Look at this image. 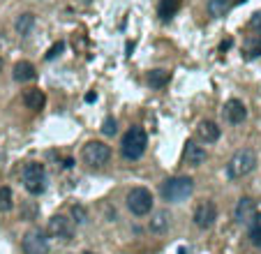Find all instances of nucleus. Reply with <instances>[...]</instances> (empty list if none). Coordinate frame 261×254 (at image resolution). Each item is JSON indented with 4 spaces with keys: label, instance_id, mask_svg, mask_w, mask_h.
Here are the masks:
<instances>
[{
    "label": "nucleus",
    "instance_id": "nucleus-1",
    "mask_svg": "<svg viewBox=\"0 0 261 254\" xmlns=\"http://www.w3.org/2000/svg\"><path fill=\"white\" fill-rule=\"evenodd\" d=\"M254 169H257V153L252 148H240L227 162V178L240 180V178H245V176H250Z\"/></svg>",
    "mask_w": 261,
    "mask_h": 254
},
{
    "label": "nucleus",
    "instance_id": "nucleus-2",
    "mask_svg": "<svg viewBox=\"0 0 261 254\" xmlns=\"http://www.w3.org/2000/svg\"><path fill=\"white\" fill-rule=\"evenodd\" d=\"M162 199L169 203H183L187 201L194 192V180L190 176H176L162 183Z\"/></svg>",
    "mask_w": 261,
    "mask_h": 254
},
{
    "label": "nucleus",
    "instance_id": "nucleus-3",
    "mask_svg": "<svg viewBox=\"0 0 261 254\" xmlns=\"http://www.w3.org/2000/svg\"><path fill=\"white\" fill-rule=\"evenodd\" d=\"M146 146H148V134L144 127H130L123 136V143H120V153H123L125 159H139V157H144L146 153Z\"/></svg>",
    "mask_w": 261,
    "mask_h": 254
},
{
    "label": "nucleus",
    "instance_id": "nucleus-4",
    "mask_svg": "<svg viewBox=\"0 0 261 254\" xmlns=\"http://www.w3.org/2000/svg\"><path fill=\"white\" fill-rule=\"evenodd\" d=\"M23 187L30 192V194H42L46 190V171H44V164L39 162H30V164L23 166Z\"/></svg>",
    "mask_w": 261,
    "mask_h": 254
},
{
    "label": "nucleus",
    "instance_id": "nucleus-5",
    "mask_svg": "<svg viewBox=\"0 0 261 254\" xmlns=\"http://www.w3.org/2000/svg\"><path fill=\"white\" fill-rule=\"evenodd\" d=\"M127 208L132 215L144 217L153 210V194L148 187H132L127 192Z\"/></svg>",
    "mask_w": 261,
    "mask_h": 254
},
{
    "label": "nucleus",
    "instance_id": "nucleus-6",
    "mask_svg": "<svg viewBox=\"0 0 261 254\" xmlns=\"http://www.w3.org/2000/svg\"><path fill=\"white\" fill-rule=\"evenodd\" d=\"M23 254H49V233L39 226H32L21 238Z\"/></svg>",
    "mask_w": 261,
    "mask_h": 254
},
{
    "label": "nucleus",
    "instance_id": "nucleus-7",
    "mask_svg": "<svg viewBox=\"0 0 261 254\" xmlns=\"http://www.w3.org/2000/svg\"><path fill=\"white\" fill-rule=\"evenodd\" d=\"M81 157H84V162L88 166L100 169L111 159V148L104 141H88L84 146V150H81Z\"/></svg>",
    "mask_w": 261,
    "mask_h": 254
},
{
    "label": "nucleus",
    "instance_id": "nucleus-8",
    "mask_svg": "<svg viewBox=\"0 0 261 254\" xmlns=\"http://www.w3.org/2000/svg\"><path fill=\"white\" fill-rule=\"evenodd\" d=\"M74 229H77V224L65 215H54L49 220V224H46V233H49L51 238L65 240V243L74 238Z\"/></svg>",
    "mask_w": 261,
    "mask_h": 254
},
{
    "label": "nucleus",
    "instance_id": "nucleus-9",
    "mask_svg": "<svg viewBox=\"0 0 261 254\" xmlns=\"http://www.w3.org/2000/svg\"><path fill=\"white\" fill-rule=\"evenodd\" d=\"M217 220V206L210 199H203V201L197 203V208L192 213V222L197 229H210Z\"/></svg>",
    "mask_w": 261,
    "mask_h": 254
},
{
    "label": "nucleus",
    "instance_id": "nucleus-10",
    "mask_svg": "<svg viewBox=\"0 0 261 254\" xmlns=\"http://www.w3.org/2000/svg\"><path fill=\"white\" fill-rule=\"evenodd\" d=\"M254 217H257V201L250 196H240L236 208H233V220L238 224H250Z\"/></svg>",
    "mask_w": 261,
    "mask_h": 254
},
{
    "label": "nucleus",
    "instance_id": "nucleus-11",
    "mask_svg": "<svg viewBox=\"0 0 261 254\" xmlns=\"http://www.w3.org/2000/svg\"><path fill=\"white\" fill-rule=\"evenodd\" d=\"M222 116L229 125H240V123L247 118V106L243 104L240 99H229L222 109Z\"/></svg>",
    "mask_w": 261,
    "mask_h": 254
},
{
    "label": "nucleus",
    "instance_id": "nucleus-12",
    "mask_svg": "<svg viewBox=\"0 0 261 254\" xmlns=\"http://www.w3.org/2000/svg\"><path fill=\"white\" fill-rule=\"evenodd\" d=\"M183 157H185V162H187L190 166L199 169V166L208 159V153H206V148L199 146L197 141H187V143H185V150H183Z\"/></svg>",
    "mask_w": 261,
    "mask_h": 254
},
{
    "label": "nucleus",
    "instance_id": "nucleus-13",
    "mask_svg": "<svg viewBox=\"0 0 261 254\" xmlns=\"http://www.w3.org/2000/svg\"><path fill=\"white\" fill-rule=\"evenodd\" d=\"M197 134H199L201 141L215 143L217 139H220V134H222V129H220L217 123H213V120H201L199 127H197Z\"/></svg>",
    "mask_w": 261,
    "mask_h": 254
},
{
    "label": "nucleus",
    "instance_id": "nucleus-14",
    "mask_svg": "<svg viewBox=\"0 0 261 254\" xmlns=\"http://www.w3.org/2000/svg\"><path fill=\"white\" fill-rule=\"evenodd\" d=\"M171 226V213L169 210H157L150 215V222H148V229L153 233H164Z\"/></svg>",
    "mask_w": 261,
    "mask_h": 254
},
{
    "label": "nucleus",
    "instance_id": "nucleus-15",
    "mask_svg": "<svg viewBox=\"0 0 261 254\" xmlns=\"http://www.w3.org/2000/svg\"><path fill=\"white\" fill-rule=\"evenodd\" d=\"M44 102H46V97L39 88H28L23 93V104H26V109H30V111H39L44 106Z\"/></svg>",
    "mask_w": 261,
    "mask_h": 254
},
{
    "label": "nucleus",
    "instance_id": "nucleus-16",
    "mask_svg": "<svg viewBox=\"0 0 261 254\" xmlns=\"http://www.w3.org/2000/svg\"><path fill=\"white\" fill-rule=\"evenodd\" d=\"M35 76H37L35 65H32V63H28V60H21V63H16V65H14V81L28 83V81H32Z\"/></svg>",
    "mask_w": 261,
    "mask_h": 254
},
{
    "label": "nucleus",
    "instance_id": "nucleus-17",
    "mask_svg": "<svg viewBox=\"0 0 261 254\" xmlns=\"http://www.w3.org/2000/svg\"><path fill=\"white\" fill-rule=\"evenodd\" d=\"M14 28H16V32H19L21 37H28V35L32 32V28H35V14H30V12H26V14L16 16Z\"/></svg>",
    "mask_w": 261,
    "mask_h": 254
},
{
    "label": "nucleus",
    "instance_id": "nucleus-18",
    "mask_svg": "<svg viewBox=\"0 0 261 254\" xmlns=\"http://www.w3.org/2000/svg\"><path fill=\"white\" fill-rule=\"evenodd\" d=\"M231 5H233V0H208L206 9L213 19H222V16L231 9Z\"/></svg>",
    "mask_w": 261,
    "mask_h": 254
},
{
    "label": "nucleus",
    "instance_id": "nucleus-19",
    "mask_svg": "<svg viewBox=\"0 0 261 254\" xmlns=\"http://www.w3.org/2000/svg\"><path fill=\"white\" fill-rule=\"evenodd\" d=\"M243 56L245 60H254L261 56V35H252V37L245 39V44H243Z\"/></svg>",
    "mask_w": 261,
    "mask_h": 254
},
{
    "label": "nucleus",
    "instance_id": "nucleus-20",
    "mask_svg": "<svg viewBox=\"0 0 261 254\" xmlns=\"http://www.w3.org/2000/svg\"><path fill=\"white\" fill-rule=\"evenodd\" d=\"M178 9H180V0H160V5H157V14H160L162 21H169Z\"/></svg>",
    "mask_w": 261,
    "mask_h": 254
},
{
    "label": "nucleus",
    "instance_id": "nucleus-21",
    "mask_svg": "<svg viewBox=\"0 0 261 254\" xmlns=\"http://www.w3.org/2000/svg\"><path fill=\"white\" fill-rule=\"evenodd\" d=\"M169 83V72H164V69H150L148 72V86L155 90L164 88Z\"/></svg>",
    "mask_w": 261,
    "mask_h": 254
},
{
    "label": "nucleus",
    "instance_id": "nucleus-22",
    "mask_svg": "<svg viewBox=\"0 0 261 254\" xmlns=\"http://www.w3.org/2000/svg\"><path fill=\"white\" fill-rule=\"evenodd\" d=\"M69 213H72V222H74V224H88V220H90L86 206H81V203H74V206L69 208Z\"/></svg>",
    "mask_w": 261,
    "mask_h": 254
},
{
    "label": "nucleus",
    "instance_id": "nucleus-23",
    "mask_svg": "<svg viewBox=\"0 0 261 254\" xmlns=\"http://www.w3.org/2000/svg\"><path fill=\"white\" fill-rule=\"evenodd\" d=\"M250 243L254 247H261V215L257 213L252 222H250Z\"/></svg>",
    "mask_w": 261,
    "mask_h": 254
},
{
    "label": "nucleus",
    "instance_id": "nucleus-24",
    "mask_svg": "<svg viewBox=\"0 0 261 254\" xmlns=\"http://www.w3.org/2000/svg\"><path fill=\"white\" fill-rule=\"evenodd\" d=\"M14 206V196H12V190L9 187H0V213H7Z\"/></svg>",
    "mask_w": 261,
    "mask_h": 254
},
{
    "label": "nucleus",
    "instance_id": "nucleus-25",
    "mask_svg": "<svg viewBox=\"0 0 261 254\" xmlns=\"http://www.w3.org/2000/svg\"><path fill=\"white\" fill-rule=\"evenodd\" d=\"M116 132H118V123H116L114 116L104 118V123H102V134H104V136H114Z\"/></svg>",
    "mask_w": 261,
    "mask_h": 254
},
{
    "label": "nucleus",
    "instance_id": "nucleus-26",
    "mask_svg": "<svg viewBox=\"0 0 261 254\" xmlns=\"http://www.w3.org/2000/svg\"><path fill=\"white\" fill-rule=\"evenodd\" d=\"M39 210L37 206H32V203H26L21 208V220H35V215H37Z\"/></svg>",
    "mask_w": 261,
    "mask_h": 254
},
{
    "label": "nucleus",
    "instance_id": "nucleus-27",
    "mask_svg": "<svg viewBox=\"0 0 261 254\" xmlns=\"http://www.w3.org/2000/svg\"><path fill=\"white\" fill-rule=\"evenodd\" d=\"M62 49H65V42H56V44L51 46L49 51H46L44 58H46V60H54L56 56H60V53H62Z\"/></svg>",
    "mask_w": 261,
    "mask_h": 254
},
{
    "label": "nucleus",
    "instance_id": "nucleus-28",
    "mask_svg": "<svg viewBox=\"0 0 261 254\" xmlns=\"http://www.w3.org/2000/svg\"><path fill=\"white\" fill-rule=\"evenodd\" d=\"M250 26H252L254 32H259V35H261V9L252 14V19H250Z\"/></svg>",
    "mask_w": 261,
    "mask_h": 254
},
{
    "label": "nucleus",
    "instance_id": "nucleus-29",
    "mask_svg": "<svg viewBox=\"0 0 261 254\" xmlns=\"http://www.w3.org/2000/svg\"><path fill=\"white\" fill-rule=\"evenodd\" d=\"M231 44H233V39L227 37V39L222 42V44H220V51H227V49H231Z\"/></svg>",
    "mask_w": 261,
    "mask_h": 254
},
{
    "label": "nucleus",
    "instance_id": "nucleus-30",
    "mask_svg": "<svg viewBox=\"0 0 261 254\" xmlns=\"http://www.w3.org/2000/svg\"><path fill=\"white\" fill-rule=\"evenodd\" d=\"M95 99H97V93H86V102H95Z\"/></svg>",
    "mask_w": 261,
    "mask_h": 254
},
{
    "label": "nucleus",
    "instance_id": "nucleus-31",
    "mask_svg": "<svg viewBox=\"0 0 261 254\" xmlns=\"http://www.w3.org/2000/svg\"><path fill=\"white\" fill-rule=\"evenodd\" d=\"M0 72H2V58H0Z\"/></svg>",
    "mask_w": 261,
    "mask_h": 254
},
{
    "label": "nucleus",
    "instance_id": "nucleus-32",
    "mask_svg": "<svg viewBox=\"0 0 261 254\" xmlns=\"http://www.w3.org/2000/svg\"><path fill=\"white\" fill-rule=\"evenodd\" d=\"M86 254H90V252H86Z\"/></svg>",
    "mask_w": 261,
    "mask_h": 254
}]
</instances>
